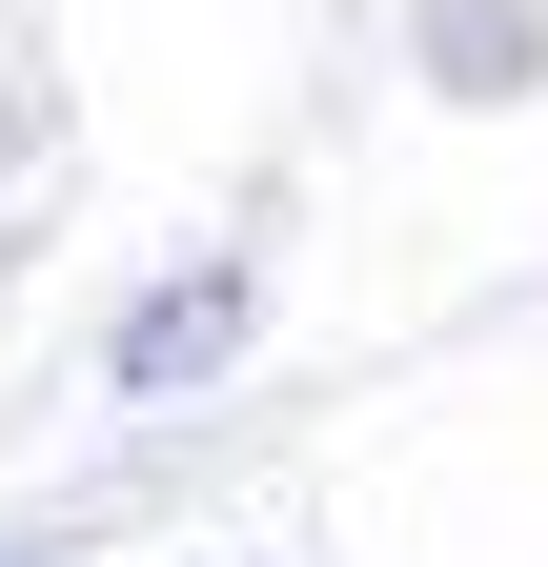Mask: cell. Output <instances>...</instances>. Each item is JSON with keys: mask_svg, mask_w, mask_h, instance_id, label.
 Listing matches in <instances>:
<instances>
[{"mask_svg": "<svg viewBox=\"0 0 548 567\" xmlns=\"http://www.w3.org/2000/svg\"><path fill=\"white\" fill-rule=\"evenodd\" d=\"M224 324H244V284H183V305H143V324H122V365H143V385H183Z\"/></svg>", "mask_w": 548, "mask_h": 567, "instance_id": "1", "label": "cell"}]
</instances>
